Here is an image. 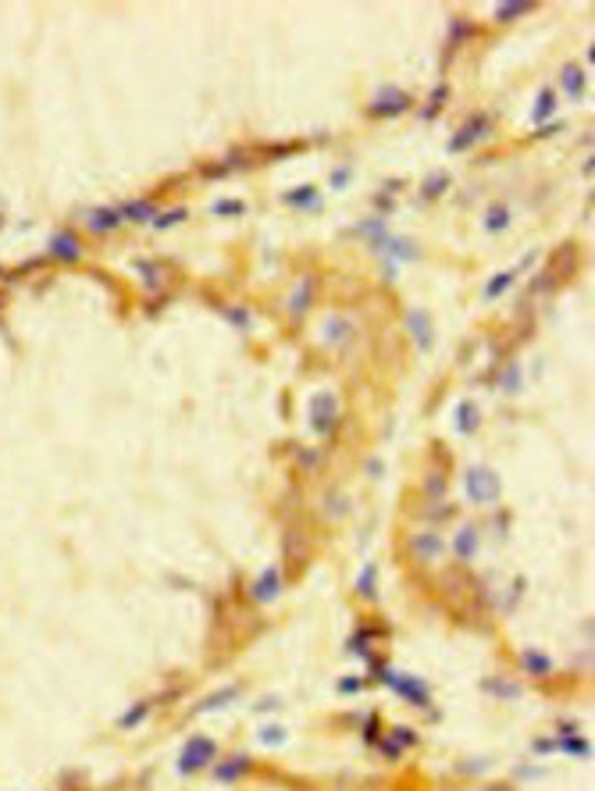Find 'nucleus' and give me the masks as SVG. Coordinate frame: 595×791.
<instances>
[{
	"mask_svg": "<svg viewBox=\"0 0 595 791\" xmlns=\"http://www.w3.org/2000/svg\"><path fill=\"white\" fill-rule=\"evenodd\" d=\"M218 756V745L207 738V734H192L178 756V774H192V770H204L207 763H214Z\"/></svg>",
	"mask_w": 595,
	"mask_h": 791,
	"instance_id": "1",
	"label": "nucleus"
},
{
	"mask_svg": "<svg viewBox=\"0 0 595 791\" xmlns=\"http://www.w3.org/2000/svg\"><path fill=\"white\" fill-rule=\"evenodd\" d=\"M499 492H503V485H499V478H496L492 470H485V467L467 470V496L474 503H496Z\"/></svg>",
	"mask_w": 595,
	"mask_h": 791,
	"instance_id": "2",
	"label": "nucleus"
},
{
	"mask_svg": "<svg viewBox=\"0 0 595 791\" xmlns=\"http://www.w3.org/2000/svg\"><path fill=\"white\" fill-rule=\"evenodd\" d=\"M310 428L328 435L335 428V396L332 392H317L310 400Z\"/></svg>",
	"mask_w": 595,
	"mask_h": 791,
	"instance_id": "3",
	"label": "nucleus"
},
{
	"mask_svg": "<svg viewBox=\"0 0 595 791\" xmlns=\"http://www.w3.org/2000/svg\"><path fill=\"white\" fill-rule=\"evenodd\" d=\"M485 129H489V118H485V114H478L474 122H467V125L456 132V139H449V153H463L470 143H478V139L485 136Z\"/></svg>",
	"mask_w": 595,
	"mask_h": 791,
	"instance_id": "4",
	"label": "nucleus"
},
{
	"mask_svg": "<svg viewBox=\"0 0 595 791\" xmlns=\"http://www.w3.org/2000/svg\"><path fill=\"white\" fill-rule=\"evenodd\" d=\"M353 332H356V325L349 321V318H328L325 321V328H321V339L328 342V346H346L349 339H353Z\"/></svg>",
	"mask_w": 595,
	"mask_h": 791,
	"instance_id": "5",
	"label": "nucleus"
},
{
	"mask_svg": "<svg viewBox=\"0 0 595 791\" xmlns=\"http://www.w3.org/2000/svg\"><path fill=\"white\" fill-rule=\"evenodd\" d=\"M374 250L392 257V260H414L417 257L414 243L410 239H396V235H382V239H374Z\"/></svg>",
	"mask_w": 595,
	"mask_h": 791,
	"instance_id": "6",
	"label": "nucleus"
},
{
	"mask_svg": "<svg viewBox=\"0 0 595 791\" xmlns=\"http://www.w3.org/2000/svg\"><path fill=\"white\" fill-rule=\"evenodd\" d=\"M279 592H282V578H279V570H274V567H267L257 578V584H253V599L257 603H274V599H279Z\"/></svg>",
	"mask_w": 595,
	"mask_h": 791,
	"instance_id": "7",
	"label": "nucleus"
},
{
	"mask_svg": "<svg viewBox=\"0 0 595 791\" xmlns=\"http://www.w3.org/2000/svg\"><path fill=\"white\" fill-rule=\"evenodd\" d=\"M403 107H410V97L403 90H385L374 104H371V114H400Z\"/></svg>",
	"mask_w": 595,
	"mask_h": 791,
	"instance_id": "8",
	"label": "nucleus"
},
{
	"mask_svg": "<svg viewBox=\"0 0 595 791\" xmlns=\"http://www.w3.org/2000/svg\"><path fill=\"white\" fill-rule=\"evenodd\" d=\"M50 250H54V257H61V260H78V253H83L78 239H75V235H68V232H57V235H54V239H50Z\"/></svg>",
	"mask_w": 595,
	"mask_h": 791,
	"instance_id": "9",
	"label": "nucleus"
},
{
	"mask_svg": "<svg viewBox=\"0 0 595 791\" xmlns=\"http://www.w3.org/2000/svg\"><path fill=\"white\" fill-rule=\"evenodd\" d=\"M410 332L421 342V349H431V321L424 310H410Z\"/></svg>",
	"mask_w": 595,
	"mask_h": 791,
	"instance_id": "10",
	"label": "nucleus"
},
{
	"mask_svg": "<svg viewBox=\"0 0 595 791\" xmlns=\"http://www.w3.org/2000/svg\"><path fill=\"white\" fill-rule=\"evenodd\" d=\"M246 766H250V760L246 756H235V760H228V763H221L218 770H214V777L221 780V784H232L239 774H246Z\"/></svg>",
	"mask_w": 595,
	"mask_h": 791,
	"instance_id": "11",
	"label": "nucleus"
},
{
	"mask_svg": "<svg viewBox=\"0 0 595 791\" xmlns=\"http://www.w3.org/2000/svg\"><path fill=\"white\" fill-rule=\"evenodd\" d=\"M118 225H122V214H118V211H107L104 207V211H93L90 214V228L93 232H114Z\"/></svg>",
	"mask_w": 595,
	"mask_h": 791,
	"instance_id": "12",
	"label": "nucleus"
},
{
	"mask_svg": "<svg viewBox=\"0 0 595 791\" xmlns=\"http://www.w3.org/2000/svg\"><path fill=\"white\" fill-rule=\"evenodd\" d=\"M310 293H314V279H303V282L293 289V296H289V310H293V314H303L307 303H310Z\"/></svg>",
	"mask_w": 595,
	"mask_h": 791,
	"instance_id": "13",
	"label": "nucleus"
},
{
	"mask_svg": "<svg viewBox=\"0 0 595 791\" xmlns=\"http://www.w3.org/2000/svg\"><path fill=\"white\" fill-rule=\"evenodd\" d=\"M552 111H556V97H552V90H542V97H538V104L531 111V122L542 125L545 118H552Z\"/></svg>",
	"mask_w": 595,
	"mask_h": 791,
	"instance_id": "14",
	"label": "nucleus"
},
{
	"mask_svg": "<svg viewBox=\"0 0 595 791\" xmlns=\"http://www.w3.org/2000/svg\"><path fill=\"white\" fill-rule=\"evenodd\" d=\"M456 552H460V560H470L474 552H478V531H474V528H463V531L456 535Z\"/></svg>",
	"mask_w": 595,
	"mask_h": 791,
	"instance_id": "15",
	"label": "nucleus"
},
{
	"mask_svg": "<svg viewBox=\"0 0 595 791\" xmlns=\"http://www.w3.org/2000/svg\"><path fill=\"white\" fill-rule=\"evenodd\" d=\"M286 204H293V207H317V192H314V186H300V189H293V192H286Z\"/></svg>",
	"mask_w": 595,
	"mask_h": 791,
	"instance_id": "16",
	"label": "nucleus"
},
{
	"mask_svg": "<svg viewBox=\"0 0 595 791\" xmlns=\"http://www.w3.org/2000/svg\"><path fill=\"white\" fill-rule=\"evenodd\" d=\"M564 90L578 100L581 93H584V78H581V68H574V64H567L564 68Z\"/></svg>",
	"mask_w": 595,
	"mask_h": 791,
	"instance_id": "17",
	"label": "nucleus"
},
{
	"mask_svg": "<svg viewBox=\"0 0 595 791\" xmlns=\"http://www.w3.org/2000/svg\"><path fill=\"white\" fill-rule=\"evenodd\" d=\"M122 218H129V221H150V218H153V204H150V200L125 204V207H122Z\"/></svg>",
	"mask_w": 595,
	"mask_h": 791,
	"instance_id": "18",
	"label": "nucleus"
},
{
	"mask_svg": "<svg viewBox=\"0 0 595 791\" xmlns=\"http://www.w3.org/2000/svg\"><path fill=\"white\" fill-rule=\"evenodd\" d=\"M414 549H417V552H421V556H424V560H431V556H435V552H439V549H442V542H439V535H431V531H428V535H417V538H414Z\"/></svg>",
	"mask_w": 595,
	"mask_h": 791,
	"instance_id": "19",
	"label": "nucleus"
},
{
	"mask_svg": "<svg viewBox=\"0 0 595 791\" xmlns=\"http://www.w3.org/2000/svg\"><path fill=\"white\" fill-rule=\"evenodd\" d=\"M510 282H513V271H499V274H492V282L485 286V300H496L499 293H506V289H510Z\"/></svg>",
	"mask_w": 595,
	"mask_h": 791,
	"instance_id": "20",
	"label": "nucleus"
},
{
	"mask_svg": "<svg viewBox=\"0 0 595 791\" xmlns=\"http://www.w3.org/2000/svg\"><path fill=\"white\" fill-rule=\"evenodd\" d=\"M531 11V4H499L496 8V18L499 22H513V18H521V15H528Z\"/></svg>",
	"mask_w": 595,
	"mask_h": 791,
	"instance_id": "21",
	"label": "nucleus"
},
{
	"mask_svg": "<svg viewBox=\"0 0 595 791\" xmlns=\"http://www.w3.org/2000/svg\"><path fill=\"white\" fill-rule=\"evenodd\" d=\"M506 225H510V211H506V207H492L489 218H485V228H489V232H499V228H506Z\"/></svg>",
	"mask_w": 595,
	"mask_h": 791,
	"instance_id": "22",
	"label": "nucleus"
},
{
	"mask_svg": "<svg viewBox=\"0 0 595 791\" xmlns=\"http://www.w3.org/2000/svg\"><path fill=\"white\" fill-rule=\"evenodd\" d=\"M456 417H460V421H456V428H460V431H470L474 424H478V410H474L470 403H460Z\"/></svg>",
	"mask_w": 595,
	"mask_h": 791,
	"instance_id": "23",
	"label": "nucleus"
},
{
	"mask_svg": "<svg viewBox=\"0 0 595 791\" xmlns=\"http://www.w3.org/2000/svg\"><path fill=\"white\" fill-rule=\"evenodd\" d=\"M524 666L531 670V674H549V659L542 652H524Z\"/></svg>",
	"mask_w": 595,
	"mask_h": 791,
	"instance_id": "24",
	"label": "nucleus"
},
{
	"mask_svg": "<svg viewBox=\"0 0 595 791\" xmlns=\"http://www.w3.org/2000/svg\"><path fill=\"white\" fill-rule=\"evenodd\" d=\"M235 695H239V688H225V692H218V695H211V699H207V702H204V706H200V709H221V706H225V702H232V699H235Z\"/></svg>",
	"mask_w": 595,
	"mask_h": 791,
	"instance_id": "25",
	"label": "nucleus"
},
{
	"mask_svg": "<svg viewBox=\"0 0 595 791\" xmlns=\"http://www.w3.org/2000/svg\"><path fill=\"white\" fill-rule=\"evenodd\" d=\"M356 588H360L364 596H374V592H378V584H374V564L364 567V574H360V581H356Z\"/></svg>",
	"mask_w": 595,
	"mask_h": 791,
	"instance_id": "26",
	"label": "nucleus"
},
{
	"mask_svg": "<svg viewBox=\"0 0 595 791\" xmlns=\"http://www.w3.org/2000/svg\"><path fill=\"white\" fill-rule=\"evenodd\" d=\"M186 218V211H168V214H157L153 218V228H172V225H178Z\"/></svg>",
	"mask_w": 595,
	"mask_h": 791,
	"instance_id": "27",
	"label": "nucleus"
},
{
	"mask_svg": "<svg viewBox=\"0 0 595 791\" xmlns=\"http://www.w3.org/2000/svg\"><path fill=\"white\" fill-rule=\"evenodd\" d=\"M221 314L232 321V325H239V328H246L250 325V314L246 310H235V307H221Z\"/></svg>",
	"mask_w": 595,
	"mask_h": 791,
	"instance_id": "28",
	"label": "nucleus"
},
{
	"mask_svg": "<svg viewBox=\"0 0 595 791\" xmlns=\"http://www.w3.org/2000/svg\"><path fill=\"white\" fill-rule=\"evenodd\" d=\"M442 186H449V178H446V175H431V178H428V186H424V196H439V189H442Z\"/></svg>",
	"mask_w": 595,
	"mask_h": 791,
	"instance_id": "29",
	"label": "nucleus"
},
{
	"mask_svg": "<svg viewBox=\"0 0 595 791\" xmlns=\"http://www.w3.org/2000/svg\"><path fill=\"white\" fill-rule=\"evenodd\" d=\"M143 717H146V706H136V709H129V713L122 717V727H136Z\"/></svg>",
	"mask_w": 595,
	"mask_h": 791,
	"instance_id": "30",
	"label": "nucleus"
},
{
	"mask_svg": "<svg viewBox=\"0 0 595 791\" xmlns=\"http://www.w3.org/2000/svg\"><path fill=\"white\" fill-rule=\"evenodd\" d=\"M517 388H521V371H517V364H513L506 371V392H517Z\"/></svg>",
	"mask_w": 595,
	"mask_h": 791,
	"instance_id": "31",
	"label": "nucleus"
},
{
	"mask_svg": "<svg viewBox=\"0 0 595 791\" xmlns=\"http://www.w3.org/2000/svg\"><path fill=\"white\" fill-rule=\"evenodd\" d=\"M282 734H286L282 727H267V731L260 734V741H267V745H271V741H282Z\"/></svg>",
	"mask_w": 595,
	"mask_h": 791,
	"instance_id": "32",
	"label": "nucleus"
},
{
	"mask_svg": "<svg viewBox=\"0 0 595 791\" xmlns=\"http://www.w3.org/2000/svg\"><path fill=\"white\" fill-rule=\"evenodd\" d=\"M239 204H214V214H239Z\"/></svg>",
	"mask_w": 595,
	"mask_h": 791,
	"instance_id": "33",
	"label": "nucleus"
},
{
	"mask_svg": "<svg viewBox=\"0 0 595 791\" xmlns=\"http://www.w3.org/2000/svg\"><path fill=\"white\" fill-rule=\"evenodd\" d=\"M346 178H349V168H339V172H335V178H332V186L339 189V186H346Z\"/></svg>",
	"mask_w": 595,
	"mask_h": 791,
	"instance_id": "34",
	"label": "nucleus"
}]
</instances>
